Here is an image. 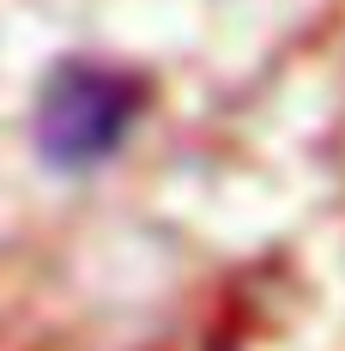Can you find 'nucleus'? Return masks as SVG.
Wrapping results in <instances>:
<instances>
[{"label": "nucleus", "instance_id": "nucleus-1", "mask_svg": "<svg viewBox=\"0 0 345 351\" xmlns=\"http://www.w3.org/2000/svg\"><path fill=\"white\" fill-rule=\"evenodd\" d=\"M145 104H152V85L139 67H121L104 55H67L36 85L31 145L49 170L85 176L134 140Z\"/></svg>", "mask_w": 345, "mask_h": 351}]
</instances>
